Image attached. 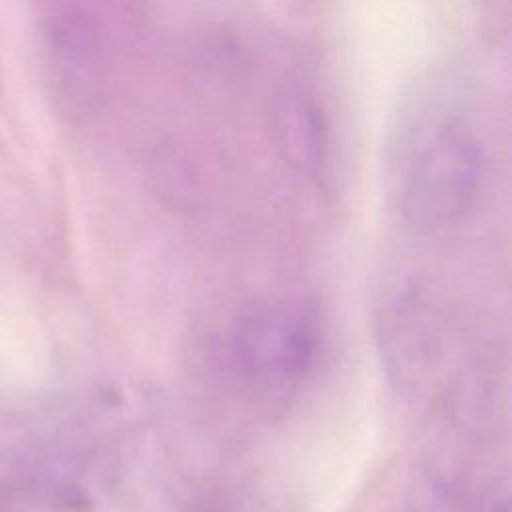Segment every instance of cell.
Wrapping results in <instances>:
<instances>
[{
    "instance_id": "1",
    "label": "cell",
    "mask_w": 512,
    "mask_h": 512,
    "mask_svg": "<svg viewBox=\"0 0 512 512\" xmlns=\"http://www.w3.org/2000/svg\"><path fill=\"white\" fill-rule=\"evenodd\" d=\"M484 170L482 146L460 120L434 124L414 146L400 208L406 224L420 234L458 222L474 204Z\"/></svg>"
},
{
    "instance_id": "2",
    "label": "cell",
    "mask_w": 512,
    "mask_h": 512,
    "mask_svg": "<svg viewBox=\"0 0 512 512\" xmlns=\"http://www.w3.org/2000/svg\"><path fill=\"white\" fill-rule=\"evenodd\" d=\"M316 316L288 300L246 310L228 336L234 376L262 398H284L302 384L318 354Z\"/></svg>"
},
{
    "instance_id": "3",
    "label": "cell",
    "mask_w": 512,
    "mask_h": 512,
    "mask_svg": "<svg viewBox=\"0 0 512 512\" xmlns=\"http://www.w3.org/2000/svg\"><path fill=\"white\" fill-rule=\"evenodd\" d=\"M376 338L388 376L402 384L430 376L438 328L432 300L422 284L402 282L386 292L376 316Z\"/></svg>"
},
{
    "instance_id": "4",
    "label": "cell",
    "mask_w": 512,
    "mask_h": 512,
    "mask_svg": "<svg viewBox=\"0 0 512 512\" xmlns=\"http://www.w3.org/2000/svg\"><path fill=\"white\" fill-rule=\"evenodd\" d=\"M276 138L284 156L302 172L314 174L324 158V122L314 102L300 94L276 106Z\"/></svg>"
}]
</instances>
